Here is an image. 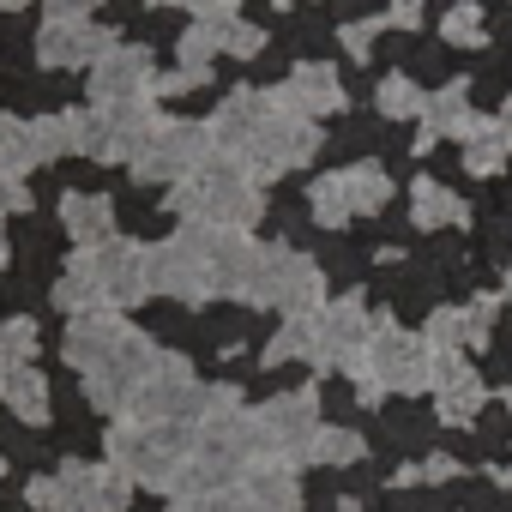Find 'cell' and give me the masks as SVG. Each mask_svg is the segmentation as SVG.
<instances>
[{
	"mask_svg": "<svg viewBox=\"0 0 512 512\" xmlns=\"http://www.w3.org/2000/svg\"><path fill=\"white\" fill-rule=\"evenodd\" d=\"M211 151H217V145H211V127H199V121H151V133H145L139 151H133V175L175 187V181H181L187 169H199Z\"/></svg>",
	"mask_w": 512,
	"mask_h": 512,
	"instance_id": "obj_12",
	"label": "cell"
},
{
	"mask_svg": "<svg viewBox=\"0 0 512 512\" xmlns=\"http://www.w3.org/2000/svg\"><path fill=\"white\" fill-rule=\"evenodd\" d=\"M199 404H205V386H199L193 362L175 356V350H157L151 374L139 380V392L127 404V416H145V422H199Z\"/></svg>",
	"mask_w": 512,
	"mask_h": 512,
	"instance_id": "obj_11",
	"label": "cell"
},
{
	"mask_svg": "<svg viewBox=\"0 0 512 512\" xmlns=\"http://www.w3.org/2000/svg\"><path fill=\"white\" fill-rule=\"evenodd\" d=\"M55 308H67V314H103V296H97L91 272L79 266V253H73V266H67L61 284H55Z\"/></svg>",
	"mask_w": 512,
	"mask_h": 512,
	"instance_id": "obj_33",
	"label": "cell"
},
{
	"mask_svg": "<svg viewBox=\"0 0 512 512\" xmlns=\"http://www.w3.org/2000/svg\"><path fill=\"white\" fill-rule=\"evenodd\" d=\"M31 139H37V157L43 163L67 157V151H85V109H61V115L31 121Z\"/></svg>",
	"mask_w": 512,
	"mask_h": 512,
	"instance_id": "obj_28",
	"label": "cell"
},
{
	"mask_svg": "<svg viewBox=\"0 0 512 512\" xmlns=\"http://www.w3.org/2000/svg\"><path fill=\"white\" fill-rule=\"evenodd\" d=\"M488 332H494V302L488 296H476L464 308H434V320L422 326V338L434 350H482Z\"/></svg>",
	"mask_w": 512,
	"mask_h": 512,
	"instance_id": "obj_21",
	"label": "cell"
},
{
	"mask_svg": "<svg viewBox=\"0 0 512 512\" xmlns=\"http://www.w3.org/2000/svg\"><path fill=\"white\" fill-rule=\"evenodd\" d=\"M97 7H103V0H49V13H55V19H91Z\"/></svg>",
	"mask_w": 512,
	"mask_h": 512,
	"instance_id": "obj_42",
	"label": "cell"
},
{
	"mask_svg": "<svg viewBox=\"0 0 512 512\" xmlns=\"http://www.w3.org/2000/svg\"><path fill=\"white\" fill-rule=\"evenodd\" d=\"M13 368H19V356H13L7 344H0V386H7V380H13Z\"/></svg>",
	"mask_w": 512,
	"mask_h": 512,
	"instance_id": "obj_44",
	"label": "cell"
},
{
	"mask_svg": "<svg viewBox=\"0 0 512 512\" xmlns=\"http://www.w3.org/2000/svg\"><path fill=\"white\" fill-rule=\"evenodd\" d=\"M0 470H7V458H0Z\"/></svg>",
	"mask_w": 512,
	"mask_h": 512,
	"instance_id": "obj_51",
	"label": "cell"
},
{
	"mask_svg": "<svg viewBox=\"0 0 512 512\" xmlns=\"http://www.w3.org/2000/svg\"><path fill=\"white\" fill-rule=\"evenodd\" d=\"M199 19L211 25L217 49H223V55H235V61H247V55H260V49H266L260 25H247V19H235V13H199Z\"/></svg>",
	"mask_w": 512,
	"mask_h": 512,
	"instance_id": "obj_32",
	"label": "cell"
},
{
	"mask_svg": "<svg viewBox=\"0 0 512 512\" xmlns=\"http://www.w3.org/2000/svg\"><path fill=\"white\" fill-rule=\"evenodd\" d=\"M0 266H7V235H0Z\"/></svg>",
	"mask_w": 512,
	"mask_h": 512,
	"instance_id": "obj_46",
	"label": "cell"
},
{
	"mask_svg": "<svg viewBox=\"0 0 512 512\" xmlns=\"http://www.w3.org/2000/svg\"><path fill=\"white\" fill-rule=\"evenodd\" d=\"M175 512H241V488H199V494H175Z\"/></svg>",
	"mask_w": 512,
	"mask_h": 512,
	"instance_id": "obj_37",
	"label": "cell"
},
{
	"mask_svg": "<svg viewBox=\"0 0 512 512\" xmlns=\"http://www.w3.org/2000/svg\"><path fill=\"white\" fill-rule=\"evenodd\" d=\"M13 7H31V0H0V13H13Z\"/></svg>",
	"mask_w": 512,
	"mask_h": 512,
	"instance_id": "obj_45",
	"label": "cell"
},
{
	"mask_svg": "<svg viewBox=\"0 0 512 512\" xmlns=\"http://www.w3.org/2000/svg\"><path fill=\"white\" fill-rule=\"evenodd\" d=\"M272 103L290 109V115H302V121H320V115H338V109H344V79H338V67H326V61H302V67L272 91Z\"/></svg>",
	"mask_w": 512,
	"mask_h": 512,
	"instance_id": "obj_19",
	"label": "cell"
},
{
	"mask_svg": "<svg viewBox=\"0 0 512 512\" xmlns=\"http://www.w3.org/2000/svg\"><path fill=\"white\" fill-rule=\"evenodd\" d=\"M187 13H235V0H181Z\"/></svg>",
	"mask_w": 512,
	"mask_h": 512,
	"instance_id": "obj_43",
	"label": "cell"
},
{
	"mask_svg": "<svg viewBox=\"0 0 512 512\" xmlns=\"http://www.w3.org/2000/svg\"><path fill=\"white\" fill-rule=\"evenodd\" d=\"M25 205H31L25 175H0V217H7V211H25Z\"/></svg>",
	"mask_w": 512,
	"mask_h": 512,
	"instance_id": "obj_40",
	"label": "cell"
},
{
	"mask_svg": "<svg viewBox=\"0 0 512 512\" xmlns=\"http://www.w3.org/2000/svg\"><path fill=\"white\" fill-rule=\"evenodd\" d=\"M386 199H392V175L380 163H350V169H332L308 187V205L326 229H344L350 217H374Z\"/></svg>",
	"mask_w": 512,
	"mask_h": 512,
	"instance_id": "obj_10",
	"label": "cell"
},
{
	"mask_svg": "<svg viewBox=\"0 0 512 512\" xmlns=\"http://www.w3.org/2000/svg\"><path fill=\"white\" fill-rule=\"evenodd\" d=\"M0 398H7V410H13L19 422H31V428H43V422H49V410H55V404H49V380H43L31 362H19V368H13V380L0 386Z\"/></svg>",
	"mask_w": 512,
	"mask_h": 512,
	"instance_id": "obj_27",
	"label": "cell"
},
{
	"mask_svg": "<svg viewBox=\"0 0 512 512\" xmlns=\"http://www.w3.org/2000/svg\"><path fill=\"white\" fill-rule=\"evenodd\" d=\"M91 103L97 109H127V103H157V61L139 43H109L91 67Z\"/></svg>",
	"mask_w": 512,
	"mask_h": 512,
	"instance_id": "obj_13",
	"label": "cell"
},
{
	"mask_svg": "<svg viewBox=\"0 0 512 512\" xmlns=\"http://www.w3.org/2000/svg\"><path fill=\"white\" fill-rule=\"evenodd\" d=\"M235 488H241V500H247L253 512H302V488H296V470H290V464L260 458V464L241 470Z\"/></svg>",
	"mask_w": 512,
	"mask_h": 512,
	"instance_id": "obj_22",
	"label": "cell"
},
{
	"mask_svg": "<svg viewBox=\"0 0 512 512\" xmlns=\"http://www.w3.org/2000/svg\"><path fill=\"white\" fill-rule=\"evenodd\" d=\"M320 356V338H314V314H302V320H284V332L266 344V368H284V362H314Z\"/></svg>",
	"mask_w": 512,
	"mask_h": 512,
	"instance_id": "obj_30",
	"label": "cell"
},
{
	"mask_svg": "<svg viewBox=\"0 0 512 512\" xmlns=\"http://www.w3.org/2000/svg\"><path fill=\"white\" fill-rule=\"evenodd\" d=\"M223 229H199L187 223L181 235L145 247V284L151 296H175V302H211V247Z\"/></svg>",
	"mask_w": 512,
	"mask_h": 512,
	"instance_id": "obj_5",
	"label": "cell"
},
{
	"mask_svg": "<svg viewBox=\"0 0 512 512\" xmlns=\"http://www.w3.org/2000/svg\"><path fill=\"white\" fill-rule=\"evenodd\" d=\"M61 223H67V235H73L79 247H97V241L115 235V205H109L103 193H67V199H61Z\"/></svg>",
	"mask_w": 512,
	"mask_h": 512,
	"instance_id": "obj_26",
	"label": "cell"
},
{
	"mask_svg": "<svg viewBox=\"0 0 512 512\" xmlns=\"http://www.w3.org/2000/svg\"><path fill=\"white\" fill-rule=\"evenodd\" d=\"M380 31H386V13H380V19H350V25L338 31V43H344V49H350L356 61H368V55H374V37H380Z\"/></svg>",
	"mask_w": 512,
	"mask_h": 512,
	"instance_id": "obj_38",
	"label": "cell"
},
{
	"mask_svg": "<svg viewBox=\"0 0 512 512\" xmlns=\"http://www.w3.org/2000/svg\"><path fill=\"white\" fill-rule=\"evenodd\" d=\"M428 392H434V410H440V422H476L482 416V404H488V386H482V374L464 362V350H434V374H428Z\"/></svg>",
	"mask_w": 512,
	"mask_h": 512,
	"instance_id": "obj_17",
	"label": "cell"
},
{
	"mask_svg": "<svg viewBox=\"0 0 512 512\" xmlns=\"http://www.w3.org/2000/svg\"><path fill=\"white\" fill-rule=\"evenodd\" d=\"M362 380H374L380 392H428V374H434V344L392 326V320H374V338H368V356L356 368ZM350 374V380H356Z\"/></svg>",
	"mask_w": 512,
	"mask_h": 512,
	"instance_id": "obj_9",
	"label": "cell"
},
{
	"mask_svg": "<svg viewBox=\"0 0 512 512\" xmlns=\"http://www.w3.org/2000/svg\"><path fill=\"white\" fill-rule=\"evenodd\" d=\"M169 211L181 223H199V229H223V235H247L260 223L266 199H260V181H253L235 157L211 151L199 169H187L169 193Z\"/></svg>",
	"mask_w": 512,
	"mask_h": 512,
	"instance_id": "obj_2",
	"label": "cell"
},
{
	"mask_svg": "<svg viewBox=\"0 0 512 512\" xmlns=\"http://www.w3.org/2000/svg\"><path fill=\"white\" fill-rule=\"evenodd\" d=\"M278 7H290V0H278Z\"/></svg>",
	"mask_w": 512,
	"mask_h": 512,
	"instance_id": "obj_52",
	"label": "cell"
},
{
	"mask_svg": "<svg viewBox=\"0 0 512 512\" xmlns=\"http://www.w3.org/2000/svg\"><path fill=\"white\" fill-rule=\"evenodd\" d=\"M386 25L416 31V25H422V0H392V7H386Z\"/></svg>",
	"mask_w": 512,
	"mask_h": 512,
	"instance_id": "obj_41",
	"label": "cell"
},
{
	"mask_svg": "<svg viewBox=\"0 0 512 512\" xmlns=\"http://www.w3.org/2000/svg\"><path fill=\"white\" fill-rule=\"evenodd\" d=\"M25 500L37 512H127L133 482L115 464H61L55 476H37Z\"/></svg>",
	"mask_w": 512,
	"mask_h": 512,
	"instance_id": "obj_6",
	"label": "cell"
},
{
	"mask_svg": "<svg viewBox=\"0 0 512 512\" xmlns=\"http://www.w3.org/2000/svg\"><path fill=\"white\" fill-rule=\"evenodd\" d=\"M506 482H512V470H506Z\"/></svg>",
	"mask_w": 512,
	"mask_h": 512,
	"instance_id": "obj_53",
	"label": "cell"
},
{
	"mask_svg": "<svg viewBox=\"0 0 512 512\" xmlns=\"http://www.w3.org/2000/svg\"><path fill=\"white\" fill-rule=\"evenodd\" d=\"M253 260H260V247H253L247 235H217V247H211V296H235V302H247Z\"/></svg>",
	"mask_w": 512,
	"mask_h": 512,
	"instance_id": "obj_23",
	"label": "cell"
},
{
	"mask_svg": "<svg viewBox=\"0 0 512 512\" xmlns=\"http://www.w3.org/2000/svg\"><path fill=\"white\" fill-rule=\"evenodd\" d=\"M356 458H362V434H350V428H320L314 464H356Z\"/></svg>",
	"mask_w": 512,
	"mask_h": 512,
	"instance_id": "obj_36",
	"label": "cell"
},
{
	"mask_svg": "<svg viewBox=\"0 0 512 512\" xmlns=\"http://www.w3.org/2000/svg\"><path fill=\"white\" fill-rule=\"evenodd\" d=\"M151 103H127V109H85V157L97 163H133L139 139L151 133Z\"/></svg>",
	"mask_w": 512,
	"mask_h": 512,
	"instance_id": "obj_16",
	"label": "cell"
},
{
	"mask_svg": "<svg viewBox=\"0 0 512 512\" xmlns=\"http://www.w3.org/2000/svg\"><path fill=\"white\" fill-rule=\"evenodd\" d=\"M470 121H476V115H470V85H440V91H428V97H422V145H416V151H428L434 139H458Z\"/></svg>",
	"mask_w": 512,
	"mask_h": 512,
	"instance_id": "obj_24",
	"label": "cell"
},
{
	"mask_svg": "<svg viewBox=\"0 0 512 512\" xmlns=\"http://www.w3.org/2000/svg\"><path fill=\"white\" fill-rule=\"evenodd\" d=\"M452 223H470V205L440 181H416V229H452Z\"/></svg>",
	"mask_w": 512,
	"mask_h": 512,
	"instance_id": "obj_29",
	"label": "cell"
},
{
	"mask_svg": "<svg viewBox=\"0 0 512 512\" xmlns=\"http://www.w3.org/2000/svg\"><path fill=\"white\" fill-rule=\"evenodd\" d=\"M43 157H37V139H31V121H19V115H0V175H25V169H37Z\"/></svg>",
	"mask_w": 512,
	"mask_h": 512,
	"instance_id": "obj_31",
	"label": "cell"
},
{
	"mask_svg": "<svg viewBox=\"0 0 512 512\" xmlns=\"http://www.w3.org/2000/svg\"><path fill=\"white\" fill-rule=\"evenodd\" d=\"M109 464L127 476V482H145V488H163L175 494L187 458H193V422H145V416H121L109 434Z\"/></svg>",
	"mask_w": 512,
	"mask_h": 512,
	"instance_id": "obj_3",
	"label": "cell"
},
{
	"mask_svg": "<svg viewBox=\"0 0 512 512\" xmlns=\"http://www.w3.org/2000/svg\"><path fill=\"white\" fill-rule=\"evenodd\" d=\"M247 302L253 308H278L284 320H302V314L326 308V278H320V266L308 260V253H296V247H260Z\"/></svg>",
	"mask_w": 512,
	"mask_h": 512,
	"instance_id": "obj_4",
	"label": "cell"
},
{
	"mask_svg": "<svg viewBox=\"0 0 512 512\" xmlns=\"http://www.w3.org/2000/svg\"><path fill=\"white\" fill-rule=\"evenodd\" d=\"M380 115H392V121H410V115H422V91H416L404 73L380 79Z\"/></svg>",
	"mask_w": 512,
	"mask_h": 512,
	"instance_id": "obj_35",
	"label": "cell"
},
{
	"mask_svg": "<svg viewBox=\"0 0 512 512\" xmlns=\"http://www.w3.org/2000/svg\"><path fill=\"white\" fill-rule=\"evenodd\" d=\"M506 302H512V266H506Z\"/></svg>",
	"mask_w": 512,
	"mask_h": 512,
	"instance_id": "obj_47",
	"label": "cell"
},
{
	"mask_svg": "<svg viewBox=\"0 0 512 512\" xmlns=\"http://www.w3.org/2000/svg\"><path fill=\"white\" fill-rule=\"evenodd\" d=\"M266 115H272V91H253V85L229 91V97L217 103V115L205 121V127H211V145H217L223 157H241V145L253 139V127H260Z\"/></svg>",
	"mask_w": 512,
	"mask_h": 512,
	"instance_id": "obj_20",
	"label": "cell"
},
{
	"mask_svg": "<svg viewBox=\"0 0 512 512\" xmlns=\"http://www.w3.org/2000/svg\"><path fill=\"white\" fill-rule=\"evenodd\" d=\"M61 356L85 374V398H91L97 410L127 416L139 380H145L151 362H157V344H151L145 332H133L121 314L103 308V314H73V326H67V338H61Z\"/></svg>",
	"mask_w": 512,
	"mask_h": 512,
	"instance_id": "obj_1",
	"label": "cell"
},
{
	"mask_svg": "<svg viewBox=\"0 0 512 512\" xmlns=\"http://www.w3.org/2000/svg\"><path fill=\"white\" fill-rule=\"evenodd\" d=\"M0 344H7L19 362H31V356H37V320H25V314L7 320V326H0Z\"/></svg>",
	"mask_w": 512,
	"mask_h": 512,
	"instance_id": "obj_39",
	"label": "cell"
},
{
	"mask_svg": "<svg viewBox=\"0 0 512 512\" xmlns=\"http://www.w3.org/2000/svg\"><path fill=\"white\" fill-rule=\"evenodd\" d=\"M109 43H115V37L97 31L91 19H55V13H49V25L37 31V61L55 67V73H73V67H97V55H103Z\"/></svg>",
	"mask_w": 512,
	"mask_h": 512,
	"instance_id": "obj_18",
	"label": "cell"
},
{
	"mask_svg": "<svg viewBox=\"0 0 512 512\" xmlns=\"http://www.w3.org/2000/svg\"><path fill=\"white\" fill-rule=\"evenodd\" d=\"M253 428H260V458L302 470L320 452V398L314 392H284V398L253 410Z\"/></svg>",
	"mask_w": 512,
	"mask_h": 512,
	"instance_id": "obj_7",
	"label": "cell"
},
{
	"mask_svg": "<svg viewBox=\"0 0 512 512\" xmlns=\"http://www.w3.org/2000/svg\"><path fill=\"white\" fill-rule=\"evenodd\" d=\"M79 266L91 272V284H97V296H103L109 314H121V308H133V302L151 296V284H145V247H133V241L109 235L97 247H79Z\"/></svg>",
	"mask_w": 512,
	"mask_h": 512,
	"instance_id": "obj_14",
	"label": "cell"
},
{
	"mask_svg": "<svg viewBox=\"0 0 512 512\" xmlns=\"http://www.w3.org/2000/svg\"><path fill=\"white\" fill-rule=\"evenodd\" d=\"M314 338H320V356L314 368H338V374H356L362 356H368V338H374V320L356 296H338L314 314Z\"/></svg>",
	"mask_w": 512,
	"mask_h": 512,
	"instance_id": "obj_15",
	"label": "cell"
},
{
	"mask_svg": "<svg viewBox=\"0 0 512 512\" xmlns=\"http://www.w3.org/2000/svg\"><path fill=\"white\" fill-rule=\"evenodd\" d=\"M500 121H506V127H512V115H500Z\"/></svg>",
	"mask_w": 512,
	"mask_h": 512,
	"instance_id": "obj_50",
	"label": "cell"
},
{
	"mask_svg": "<svg viewBox=\"0 0 512 512\" xmlns=\"http://www.w3.org/2000/svg\"><path fill=\"white\" fill-rule=\"evenodd\" d=\"M446 43H464V49H482V37H488V25H482V7L476 0H458V7L446 13Z\"/></svg>",
	"mask_w": 512,
	"mask_h": 512,
	"instance_id": "obj_34",
	"label": "cell"
},
{
	"mask_svg": "<svg viewBox=\"0 0 512 512\" xmlns=\"http://www.w3.org/2000/svg\"><path fill=\"white\" fill-rule=\"evenodd\" d=\"M314 151H320V121H302V115H290V109L272 103V115L253 127V139L241 145L235 163H241L253 181H278V175L302 169Z\"/></svg>",
	"mask_w": 512,
	"mask_h": 512,
	"instance_id": "obj_8",
	"label": "cell"
},
{
	"mask_svg": "<svg viewBox=\"0 0 512 512\" xmlns=\"http://www.w3.org/2000/svg\"><path fill=\"white\" fill-rule=\"evenodd\" d=\"M506 115H512V97H506Z\"/></svg>",
	"mask_w": 512,
	"mask_h": 512,
	"instance_id": "obj_49",
	"label": "cell"
},
{
	"mask_svg": "<svg viewBox=\"0 0 512 512\" xmlns=\"http://www.w3.org/2000/svg\"><path fill=\"white\" fill-rule=\"evenodd\" d=\"M506 410H512V386H506Z\"/></svg>",
	"mask_w": 512,
	"mask_h": 512,
	"instance_id": "obj_48",
	"label": "cell"
},
{
	"mask_svg": "<svg viewBox=\"0 0 512 512\" xmlns=\"http://www.w3.org/2000/svg\"><path fill=\"white\" fill-rule=\"evenodd\" d=\"M458 151H464V169L470 175H500L506 157H512V127L506 121H470L458 133Z\"/></svg>",
	"mask_w": 512,
	"mask_h": 512,
	"instance_id": "obj_25",
	"label": "cell"
}]
</instances>
